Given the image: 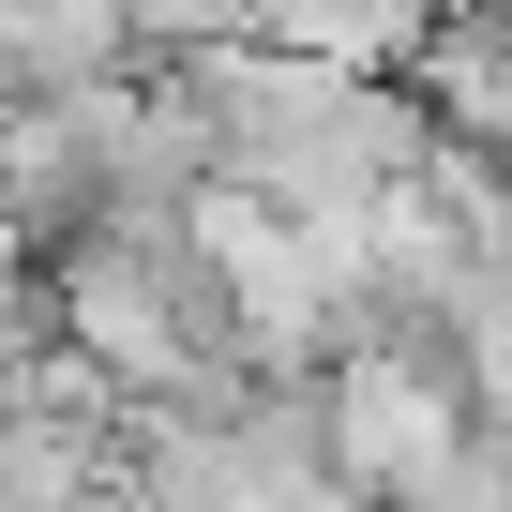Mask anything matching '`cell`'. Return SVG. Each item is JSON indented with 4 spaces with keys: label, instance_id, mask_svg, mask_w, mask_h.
<instances>
[{
    "label": "cell",
    "instance_id": "1",
    "mask_svg": "<svg viewBox=\"0 0 512 512\" xmlns=\"http://www.w3.org/2000/svg\"><path fill=\"white\" fill-rule=\"evenodd\" d=\"M166 76H181L196 121H211V181L272 196V211H317V226L407 196L422 151H437V106H422V91L347 76V61H287V46H256V31L211 46V61H166Z\"/></svg>",
    "mask_w": 512,
    "mask_h": 512
},
{
    "label": "cell",
    "instance_id": "2",
    "mask_svg": "<svg viewBox=\"0 0 512 512\" xmlns=\"http://www.w3.org/2000/svg\"><path fill=\"white\" fill-rule=\"evenodd\" d=\"M46 317H61L76 362H106L121 407H226V392H256V362H241V332L211 302V256H196L181 211L61 226L46 241Z\"/></svg>",
    "mask_w": 512,
    "mask_h": 512
},
{
    "label": "cell",
    "instance_id": "3",
    "mask_svg": "<svg viewBox=\"0 0 512 512\" xmlns=\"http://www.w3.org/2000/svg\"><path fill=\"white\" fill-rule=\"evenodd\" d=\"M467 422H482L467 362H452V347H422L407 317L317 362V437H332V467H347V482H362L377 512H392V497H407V482H422V467H437V452H452Z\"/></svg>",
    "mask_w": 512,
    "mask_h": 512
},
{
    "label": "cell",
    "instance_id": "4",
    "mask_svg": "<svg viewBox=\"0 0 512 512\" xmlns=\"http://www.w3.org/2000/svg\"><path fill=\"white\" fill-rule=\"evenodd\" d=\"M136 76V16L121 0H16L0 16V106H91Z\"/></svg>",
    "mask_w": 512,
    "mask_h": 512
},
{
    "label": "cell",
    "instance_id": "5",
    "mask_svg": "<svg viewBox=\"0 0 512 512\" xmlns=\"http://www.w3.org/2000/svg\"><path fill=\"white\" fill-rule=\"evenodd\" d=\"M241 31H256V46H287V61L407 76V61L437 46V0H241Z\"/></svg>",
    "mask_w": 512,
    "mask_h": 512
},
{
    "label": "cell",
    "instance_id": "6",
    "mask_svg": "<svg viewBox=\"0 0 512 512\" xmlns=\"http://www.w3.org/2000/svg\"><path fill=\"white\" fill-rule=\"evenodd\" d=\"M407 76H422L437 136H467V151L512 166V16H437V46H422Z\"/></svg>",
    "mask_w": 512,
    "mask_h": 512
},
{
    "label": "cell",
    "instance_id": "7",
    "mask_svg": "<svg viewBox=\"0 0 512 512\" xmlns=\"http://www.w3.org/2000/svg\"><path fill=\"white\" fill-rule=\"evenodd\" d=\"M392 512H512V437H497V422H467V437H452Z\"/></svg>",
    "mask_w": 512,
    "mask_h": 512
},
{
    "label": "cell",
    "instance_id": "8",
    "mask_svg": "<svg viewBox=\"0 0 512 512\" xmlns=\"http://www.w3.org/2000/svg\"><path fill=\"white\" fill-rule=\"evenodd\" d=\"M136 16V61H211V46H241V0H121Z\"/></svg>",
    "mask_w": 512,
    "mask_h": 512
},
{
    "label": "cell",
    "instance_id": "9",
    "mask_svg": "<svg viewBox=\"0 0 512 512\" xmlns=\"http://www.w3.org/2000/svg\"><path fill=\"white\" fill-rule=\"evenodd\" d=\"M31 272H46V226H31V196H16V181H0V287H31Z\"/></svg>",
    "mask_w": 512,
    "mask_h": 512
}]
</instances>
